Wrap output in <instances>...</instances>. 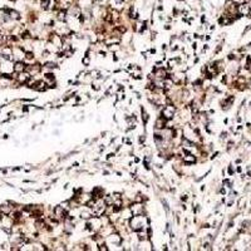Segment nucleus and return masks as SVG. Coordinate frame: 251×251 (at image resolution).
I'll use <instances>...</instances> for the list:
<instances>
[{
  "instance_id": "nucleus-1",
  "label": "nucleus",
  "mask_w": 251,
  "mask_h": 251,
  "mask_svg": "<svg viewBox=\"0 0 251 251\" xmlns=\"http://www.w3.org/2000/svg\"><path fill=\"white\" fill-rule=\"evenodd\" d=\"M24 68H25V67H24L23 63H18V64L15 65V70H16V72H22V70H24Z\"/></svg>"
}]
</instances>
